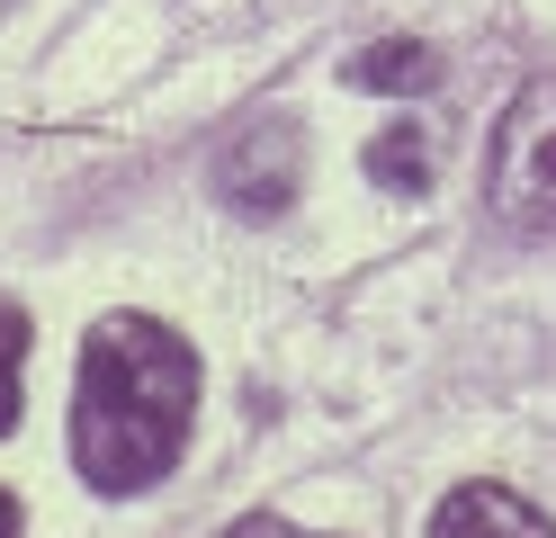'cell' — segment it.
Here are the masks:
<instances>
[{
	"instance_id": "1",
	"label": "cell",
	"mask_w": 556,
	"mask_h": 538,
	"mask_svg": "<svg viewBox=\"0 0 556 538\" xmlns=\"http://www.w3.org/2000/svg\"><path fill=\"white\" fill-rule=\"evenodd\" d=\"M198 422V350L162 314H99L73 386V466L90 493H153Z\"/></svg>"
},
{
	"instance_id": "2",
	"label": "cell",
	"mask_w": 556,
	"mask_h": 538,
	"mask_svg": "<svg viewBox=\"0 0 556 538\" xmlns=\"http://www.w3.org/2000/svg\"><path fill=\"white\" fill-rule=\"evenodd\" d=\"M484 198L511 225H547L556 215V63L511 90L503 126H494V162H484Z\"/></svg>"
},
{
	"instance_id": "3",
	"label": "cell",
	"mask_w": 556,
	"mask_h": 538,
	"mask_svg": "<svg viewBox=\"0 0 556 538\" xmlns=\"http://www.w3.org/2000/svg\"><path fill=\"white\" fill-rule=\"evenodd\" d=\"M305 189V135L296 117H261V126H242L225 143V162H216V198L233 215H252V225H269V215H288Z\"/></svg>"
},
{
	"instance_id": "4",
	"label": "cell",
	"mask_w": 556,
	"mask_h": 538,
	"mask_svg": "<svg viewBox=\"0 0 556 538\" xmlns=\"http://www.w3.org/2000/svg\"><path fill=\"white\" fill-rule=\"evenodd\" d=\"M422 538H556V521L511 485H448Z\"/></svg>"
},
{
	"instance_id": "5",
	"label": "cell",
	"mask_w": 556,
	"mask_h": 538,
	"mask_svg": "<svg viewBox=\"0 0 556 538\" xmlns=\"http://www.w3.org/2000/svg\"><path fill=\"white\" fill-rule=\"evenodd\" d=\"M359 171H368L387 198H422V189H431V171H440V135H431V126H413V117H395V126H377V135H368Z\"/></svg>"
},
{
	"instance_id": "6",
	"label": "cell",
	"mask_w": 556,
	"mask_h": 538,
	"mask_svg": "<svg viewBox=\"0 0 556 538\" xmlns=\"http://www.w3.org/2000/svg\"><path fill=\"white\" fill-rule=\"evenodd\" d=\"M341 82H351V90H431L440 82V54L413 46V36H387V46H368V54L341 63Z\"/></svg>"
},
{
	"instance_id": "7",
	"label": "cell",
	"mask_w": 556,
	"mask_h": 538,
	"mask_svg": "<svg viewBox=\"0 0 556 538\" xmlns=\"http://www.w3.org/2000/svg\"><path fill=\"white\" fill-rule=\"evenodd\" d=\"M18 377H27V314L0 305V440L18 430Z\"/></svg>"
},
{
	"instance_id": "8",
	"label": "cell",
	"mask_w": 556,
	"mask_h": 538,
	"mask_svg": "<svg viewBox=\"0 0 556 538\" xmlns=\"http://www.w3.org/2000/svg\"><path fill=\"white\" fill-rule=\"evenodd\" d=\"M225 538H315V529H296V521H269V512H252V521H233Z\"/></svg>"
},
{
	"instance_id": "9",
	"label": "cell",
	"mask_w": 556,
	"mask_h": 538,
	"mask_svg": "<svg viewBox=\"0 0 556 538\" xmlns=\"http://www.w3.org/2000/svg\"><path fill=\"white\" fill-rule=\"evenodd\" d=\"M0 538H18V502L10 493H0Z\"/></svg>"
}]
</instances>
